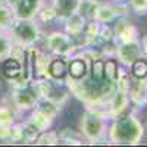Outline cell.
<instances>
[{
  "mask_svg": "<svg viewBox=\"0 0 147 147\" xmlns=\"http://www.w3.org/2000/svg\"><path fill=\"white\" fill-rule=\"evenodd\" d=\"M112 3H128V0H110Z\"/></svg>",
  "mask_w": 147,
  "mask_h": 147,
  "instance_id": "obj_29",
  "label": "cell"
},
{
  "mask_svg": "<svg viewBox=\"0 0 147 147\" xmlns=\"http://www.w3.org/2000/svg\"><path fill=\"white\" fill-rule=\"evenodd\" d=\"M22 113L12 105V102H2L0 103V124L3 125H13L15 122H18V116Z\"/></svg>",
  "mask_w": 147,
  "mask_h": 147,
  "instance_id": "obj_16",
  "label": "cell"
},
{
  "mask_svg": "<svg viewBox=\"0 0 147 147\" xmlns=\"http://www.w3.org/2000/svg\"><path fill=\"white\" fill-rule=\"evenodd\" d=\"M100 5H102L100 0H81L78 12L87 21H91V19H96L97 10H99Z\"/></svg>",
  "mask_w": 147,
  "mask_h": 147,
  "instance_id": "obj_19",
  "label": "cell"
},
{
  "mask_svg": "<svg viewBox=\"0 0 147 147\" xmlns=\"http://www.w3.org/2000/svg\"><path fill=\"white\" fill-rule=\"evenodd\" d=\"M116 18H118V13H116L115 5L110 0L109 2H102L99 10H97L96 21H99L100 24H113Z\"/></svg>",
  "mask_w": 147,
  "mask_h": 147,
  "instance_id": "obj_17",
  "label": "cell"
},
{
  "mask_svg": "<svg viewBox=\"0 0 147 147\" xmlns=\"http://www.w3.org/2000/svg\"><path fill=\"white\" fill-rule=\"evenodd\" d=\"M107 127L109 119L99 110L91 107H84L78 118V128L84 138L91 144L107 141Z\"/></svg>",
  "mask_w": 147,
  "mask_h": 147,
  "instance_id": "obj_2",
  "label": "cell"
},
{
  "mask_svg": "<svg viewBox=\"0 0 147 147\" xmlns=\"http://www.w3.org/2000/svg\"><path fill=\"white\" fill-rule=\"evenodd\" d=\"M57 140H59V134H57V129H53V128H49L46 131H41L38 136H37L34 144H38V146H52V144H57Z\"/></svg>",
  "mask_w": 147,
  "mask_h": 147,
  "instance_id": "obj_23",
  "label": "cell"
},
{
  "mask_svg": "<svg viewBox=\"0 0 147 147\" xmlns=\"http://www.w3.org/2000/svg\"><path fill=\"white\" fill-rule=\"evenodd\" d=\"M132 80H147V57H138L128 68Z\"/></svg>",
  "mask_w": 147,
  "mask_h": 147,
  "instance_id": "obj_20",
  "label": "cell"
},
{
  "mask_svg": "<svg viewBox=\"0 0 147 147\" xmlns=\"http://www.w3.org/2000/svg\"><path fill=\"white\" fill-rule=\"evenodd\" d=\"M41 46L43 50L50 53L52 56H62L65 59L77 53L80 49V44L75 38H72L66 31L59 28H50L49 31L44 30Z\"/></svg>",
  "mask_w": 147,
  "mask_h": 147,
  "instance_id": "obj_3",
  "label": "cell"
},
{
  "mask_svg": "<svg viewBox=\"0 0 147 147\" xmlns=\"http://www.w3.org/2000/svg\"><path fill=\"white\" fill-rule=\"evenodd\" d=\"M25 121H28L38 132L52 128L53 122H55V119L52 116H49L46 112H43V110L38 109V107H34L32 110H30V115H28V118Z\"/></svg>",
  "mask_w": 147,
  "mask_h": 147,
  "instance_id": "obj_14",
  "label": "cell"
},
{
  "mask_svg": "<svg viewBox=\"0 0 147 147\" xmlns=\"http://www.w3.org/2000/svg\"><path fill=\"white\" fill-rule=\"evenodd\" d=\"M18 3H19V0H6V5H7V6H10L12 9H15Z\"/></svg>",
  "mask_w": 147,
  "mask_h": 147,
  "instance_id": "obj_28",
  "label": "cell"
},
{
  "mask_svg": "<svg viewBox=\"0 0 147 147\" xmlns=\"http://www.w3.org/2000/svg\"><path fill=\"white\" fill-rule=\"evenodd\" d=\"M0 77H2V60H0Z\"/></svg>",
  "mask_w": 147,
  "mask_h": 147,
  "instance_id": "obj_30",
  "label": "cell"
},
{
  "mask_svg": "<svg viewBox=\"0 0 147 147\" xmlns=\"http://www.w3.org/2000/svg\"><path fill=\"white\" fill-rule=\"evenodd\" d=\"M66 60H68L66 80L81 81V80L88 77V74H90V60L85 57L81 52L74 53Z\"/></svg>",
  "mask_w": 147,
  "mask_h": 147,
  "instance_id": "obj_8",
  "label": "cell"
},
{
  "mask_svg": "<svg viewBox=\"0 0 147 147\" xmlns=\"http://www.w3.org/2000/svg\"><path fill=\"white\" fill-rule=\"evenodd\" d=\"M3 3H6V0H0V5H3Z\"/></svg>",
  "mask_w": 147,
  "mask_h": 147,
  "instance_id": "obj_31",
  "label": "cell"
},
{
  "mask_svg": "<svg viewBox=\"0 0 147 147\" xmlns=\"http://www.w3.org/2000/svg\"><path fill=\"white\" fill-rule=\"evenodd\" d=\"M10 127L0 124V141H9L10 140Z\"/></svg>",
  "mask_w": 147,
  "mask_h": 147,
  "instance_id": "obj_26",
  "label": "cell"
},
{
  "mask_svg": "<svg viewBox=\"0 0 147 147\" xmlns=\"http://www.w3.org/2000/svg\"><path fill=\"white\" fill-rule=\"evenodd\" d=\"M15 12L6 3L0 5V31H9L15 21Z\"/></svg>",
  "mask_w": 147,
  "mask_h": 147,
  "instance_id": "obj_21",
  "label": "cell"
},
{
  "mask_svg": "<svg viewBox=\"0 0 147 147\" xmlns=\"http://www.w3.org/2000/svg\"><path fill=\"white\" fill-rule=\"evenodd\" d=\"M47 3L53 7L59 22L62 24L66 18L78 12L81 0H49Z\"/></svg>",
  "mask_w": 147,
  "mask_h": 147,
  "instance_id": "obj_12",
  "label": "cell"
},
{
  "mask_svg": "<svg viewBox=\"0 0 147 147\" xmlns=\"http://www.w3.org/2000/svg\"><path fill=\"white\" fill-rule=\"evenodd\" d=\"M35 21L38 22L43 28H47V27L50 28L52 25H55V24H59V19L56 16V12L53 10V7L49 3H46L40 9V12L35 16Z\"/></svg>",
  "mask_w": 147,
  "mask_h": 147,
  "instance_id": "obj_18",
  "label": "cell"
},
{
  "mask_svg": "<svg viewBox=\"0 0 147 147\" xmlns=\"http://www.w3.org/2000/svg\"><path fill=\"white\" fill-rule=\"evenodd\" d=\"M68 60L62 56H52L47 65V78L55 81H66Z\"/></svg>",
  "mask_w": 147,
  "mask_h": 147,
  "instance_id": "obj_13",
  "label": "cell"
},
{
  "mask_svg": "<svg viewBox=\"0 0 147 147\" xmlns=\"http://www.w3.org/2000/svg\"><path fill=\"white\" fill-rule=\"evenodd\" d=\"M2 77H5L9 82L15 81L18 78L25 77V66H24V62L16 57L7 56L2 60Z\"/></svg>",
  "mask_w": 147,
  "mask_h": 147,
  "instance_id": "obj_9",
  "label": "cell"
},
{
  "mask_svg": "<svg viewBox=\"0 0 147 147\" xmlns=\"http://www.w3.org/2000/svg\"><path fill=\"white\" fill-rule=\"evenodd\" d=\"M13 43L15 40L12 38V34L9 31H0V60H3L10 55Z\"/></svg>",
  "mask_w": 147,
  "mask_h": 147,
  "instance_id": "obj_24",
  "label": "cell"
},
{
  "mask_svg": "<svg viewBox=\"0 0 147 147\" xmlns=\"http://www.w3.org/2000/svg\"><path fill=\"white\" fill-rule=\"evenodd\" d=\"M140 44H141V50H143V56L147 57V34L140 37Z\"/></svg>",
  "mask_w": 147,
  "mask_h": 147,
  "instance_id": "obj_27",
  "label": "cell"
},
{
  "mask_svg": "<svg viewBox=\"0 0 147 147\" xmlns=\"http://www.w3.org/2000/svg\"><path fill=\"white\" fill-rule=\"evenodd\" d=\"M87 19H85L80 12L71 15L69 18H66L62 24H63V31H66L72 38H75L80 44L81 38H82V34L85 30V25H87Z\"/></svg>",
  "mask_w": 147,
  "mask_h": 147,
  "instance_id": "obj_11",
  "label": "cell"
},
{
  "mask_svg": "<svg viewBox=\"0 0 147 147\" xmlns=\"http://www.w3.org/2000/svg\"><path fill=\"white\" fill-rule=\"evenodd\" d=\"M127 68H124L115 56H110V57H105V78L116 85V82L119 81L122 72H124Z\"/></svg>",
  "mask_w": 147,
  "mask_h": 147,
  "instance_id": "obj_15",
  "label": "cell"
},
{
  "mask_svg": "<svg viewBox=\"0 0 147 147\" xmlns=\"http://www.w3.org/2000/svg\"><path fill=\"white\" fill-rule=\"evenodd\" d=\"M9 32L12 34V38L16 43L25 47H32L41 43L44 35V28L35 19L15 18Z\"/></svg>",
  "mask_w": 147,
  "mask_h": 147,
  "instance_id": "obj_4",
  "label": "cell"
},
{
  "mask_svg": "<svg viewBox=\"0 0 147 147\" xmlns=\"http://www.w3.org/2000/svg\"><path fill=\"white\" fill-rule=\"evenodd\" d=\"M88 77L94 81H105V57L94 59L90 62V74Z\"/></svg>",
  "mask_w": 147,
  "mask_h": 147,
  "instance_id": "obj_22",
  "label": "cell"
},
{
  "mask_svg": "<svg viewBox=\"0 0 147 147\" xmlns=\"http://www.w3.org/2000/svg\"><path fill=\"white\" fill-rule=\"evenodd\" d=\"M115 57L118 59V62H119L122 66L128 69L132 62H136L138 57H143V50H141L140 40L116 43V47H115Z\"/></svg>",
  "mask_w": 147,
  "mask_h": 147,
  "instance_id": "obj_6",
  "label": "cell"
},
{
  "mask_svg": "<svg viewBox=\"0 0 147 147\" xmlns=\"http://www.w3.org/2000/svg\"><path fill=\"white\" fill-rule=\"evenodd\" d=\"M113 27V41L116 43H124V41H134L140 40V31L138 28L131 22L129 16H119L112 24Z\"/></svg>",
  "mask_w": 147,
  "mask_h": 147,
  "instance_id": "obj_7",
  "label": "cell"
},
{
  "mask_svg": "<svg viewBox=\"0 0 147 147\" xmlns=\"http://www.w3.org/2000/svg\"><path fill=\"white\" fill-rule=\"evenodd\" d=\"M129 12L137 16H147V0H128Z\"/></svg>",
  "mask_w": 147,
  "mask_h": 147,
  "instance_id": "obj_25",
  "label": "cell"
},
{
  "mask_svg": "<svg viewBox=\"0 0 147 147\" xmlns=\"http://www.w3.org/2000/svg\"><path fill=\"white\" fill-rule=\"evenodd\" d=\"M146 136V125L132 106L109 121L107 143L121 146H136Z\"/></svg>",
  "mask_w": 147,
  "mask_h": 147,
  "instance_id": "obj_1",
  "label": "cell"
},
{
  "mask_svg": "<svg viewBox=\"0 0 147 147\" xmlns=\"http://www.w3.org/2000/svg\"><path fill=\"white\" fill-rule=\"evenodd\" d=\"M47 3V0H19L13 9L15 16L21 19H35L40 9Z\"/></svg>",
  "mask_w": 147,
  "mask_h": 147,
  "instance_id": "obj_10",
  "label": "cell"
},
{
  "mask_svg": "<svg viewBox=\"0 0 147 147\" xmlns=\"http://www.w3.org/2000/svg\"><path fill=\"white\" fill-rule=\"evenodd\" d=\"M9 100L12 102L21 113L24 112H30L37 106V102H38V96H37L34 87L30 84L27 85H21V87H15L10 90V96Z\"/></svg>",
  "mask_w": 147,
  "mask_h": 147,
  "instance_id": "obj_5",
  "label": "cell"
}]
</instances>
